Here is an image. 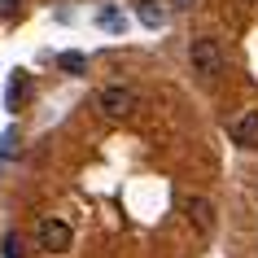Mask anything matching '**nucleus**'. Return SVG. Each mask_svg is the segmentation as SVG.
<instances>
[{"instance_id":"obj_1","label":"nucleus","mask_w":258,"mask_h":258,"mask_svg":"<svg viewBox=\"0 0 258 258\" xmlns=\"http://www.w3.org/2000/svg\"><path fill=\"white\" fill-rule=\"evenodd\" d=\"M136 105H140V96L132 92V88H122V83H109V88H101V92H96V109H101L105 118H114V122L132 118V114H136Z\"/></svg>"},{"instance_id":"obj_2","label":"nucleus","mask_w":258,"mask_h":258,"mask_svg":"<svg viewBox=\"0 0 258 258\" xmlns=\"http://www.w3.org/2000/svg\"><path fill=\"white\" fill-rule=\"evenodd\" d=\"M188 61H192V70H197L202 79H215L219 70H223V44H219L215 35H197V40L188 44Z\"/></svg>"},{"instance_id":"obj_3","label":"nucleus","mask_w":258,"mask_h":258,"mask_svg":"<svg viewBox=\"0 0 258 258\" xmlns=\"http://www.w3.org/2000/svg\"><path fill=\"white\" fill-rule=\"evenodd\" d=\"M35 236H40V249H44V254H66L70 245H75V232H70L66 219H40Z\"/></svg>"},{"instance_id":"obj_4","label":"nucleus","mask_w":258,"mask_h":258,"mask_svg":"<svg viewBox=\"0 0 258 258\" xmlns=\"http://www.w3.org/2000/svg\"><path fill=\"white\" fill-rule=\"evenodd\" d=\"M184 215L197 232H215V202L210 197H184Z\"/></svg>"},{"instance_id":"obj_5","label":"nucleus","mask_w":258,"mask_h":258,"mask_svg":"<svg viewBox=\"0 0 258 258\" xmlns=\"http://www.w3.org/2000/svg\"><path fill=\"white\" fill-rule=\"evenodd\" d=\"M27 92H31L27 70H14V75H9V88H5V109H9V114H18V109L27 105Z\"/></svg>"},{"instance_id":"obj_6","label":"nucleus","mask_w":258,"mask_h":258,"mask_svg":"<svg viewBox=\"0 0 258 258\" xmlns=\"http://www.w3.org/2000/svg\"><path fill=\"white\" fill-rule=\"evenodd\" d=\"M232 140L241 149H258V109H249V114H241L232 122Z\"/></svg>"},{"instance_id":"obj_7","label":"nucleus","mask_w":258,"mask_h":258,"mask_svg":"<svg viewBox=\"0 0 258 258\" xmlns=\"http://www.w3.org/2000/svg\"><path fill=\"white\" fill-rule=\"evenodd\" d=\"M136 18L145 27H162L166 22V5L162 0H136Z\"/></svg>"},{"instance_id":"obj_8","label":"nucleus","mask_w":258,"mask_h":258,"mask_svg":"<svg viewBox=\"0 0 258 258\" xmlns=\"http://www.w3.org/2000/svg\"><path fill=\"white\" fill-rule=\"evenodd\" d=\"M57 61H61V70H70V75H83V66H88V57H83V53H61Z\"/></svg>"},{"instance_id":"obj_9","label":"nucleus","mask_w":258,"mask_h":258,"mask_svg":"<svg viewBox=\"0 0 258 258\" xmlns=\"http://www.w3.org/2000/svg\"><path fill=\"white\" fill-rule=\"evenodd\" d=\"M0 254H5V258H22V254H27V249H22V236H18V232H9V236H5V249H0Z\"/></svg>"},{"instance_id":"obj_10","label":"nucleus","mask_w":258,"mask_h":258,"mask_svg":"<svg viewBox=\"0 0 258 258\" xmlns=\"http://www.w3.org/2000/svg\"><path fill=\"white\" fill-rule=\"evenodd\" d=\"M96 22H101V27H109V31H118V22H122V18L114 14V9H101V14H96Z\"/></svg>"},{"instance_id":"obj_11","label":"nucleus","mask_w":258,"mask_h":258,"mask_svg":"<svg viewBox=\"0 0 258 258\" xmlns=\"http://www.w3.org/2000/svg\"><path fill=\"white\" fill-rule=\"evenodd\" d=\"M171 5H175L179 14H188V9H192V5H197V0H171Z\"/></svg>"},{"instance_id":"obj_12","label":"nucleus","mask_w":258,"mask_h":258,"mask_svg":"<svg viewBox=\"0 0 258 258\" xmlns=\"http://www.w3.org/2000/svg\"><path fill=\"white\" fill-rule=\"evenodd\" d=\"M245 5H258V0H245Z\"/></svg>"}]
</instances>
